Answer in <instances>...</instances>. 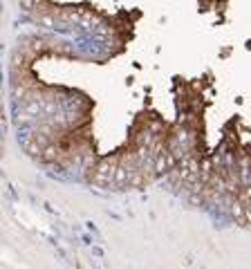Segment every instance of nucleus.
Wrapping results in <instances>:
<instances>
[{
    "mask_svg": "<svg viewBox=\"0 0 251 269\" xmlns=\"http://www.w3.org/2000/svg\"><path fill=\"white\" fill-rule=\"evenodd\" d=\"M247 222H249V224H251V204H249V206H247Z\"/></svg>",
    "mask_w": 251,
    "mask_h": 269,
    "instance_id": "1",
    "label": "nucleus"
}]
</instances>
